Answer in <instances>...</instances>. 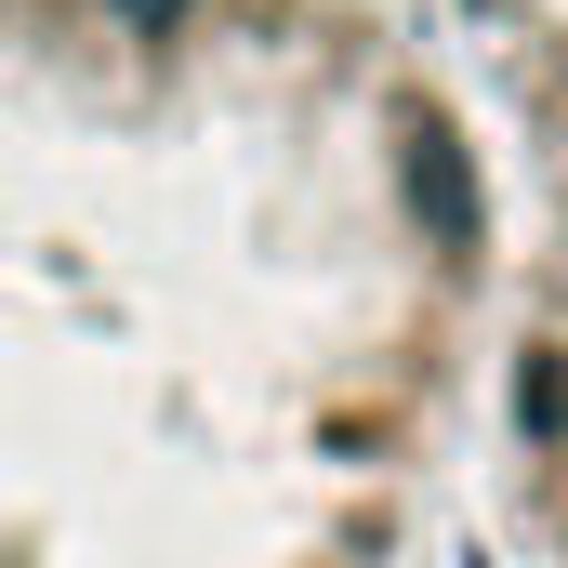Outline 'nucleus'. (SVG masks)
Instances as JSON below:
<instances>
[{
	"mask_svg": "<svg viewBox=\"0 0 568 568\" xmlns=\"http://www.w3.org/2000/svg\"><path fill=\"white\" fill-rule=\"evenodd\" d=\"M449 80L489 145L503 199V331H489V424L529 516V556L568 568V0H436Z\"/></svg>",
	"mask_w": 568,
	"mask_h": 568,
	"instance_id": "f03ea898",
	"label": "nucleus"
},
{
	"mask_svg": "<svg viewBox=\"0 0 568 568\" xmlns=\"http://www.w3.org/2000/svg\"><path fill=\"white\" fill-rule=\"evenodd\" d=\"M489 331L410 0H0V568H476Z\"/></svg>",
	"mask_w": 568,
	"mask_h": 568,
	"instance_id": "f257e3e1",
	"label": "nucleus"
}]
</instances>
